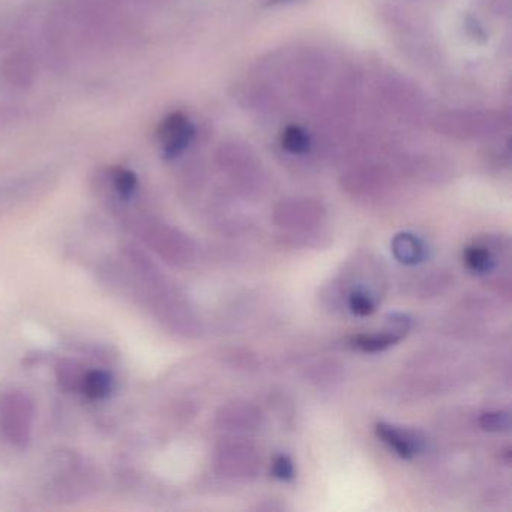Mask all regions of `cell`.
<instances>
[{
	"mask_svg": "<svg viewBox=\"0 0 512 512\" xmlns=\"http://www.w3.org/2000/svg\"><path fill=\"white\" fill-rule=\"evenodd\" d=\"M509 116L499 110H449L434 116L433 130L440 136L461 142H479L502 136L509 128Z\"/></svg>",
	"mask_w": 512,
	"mask_h": 512,
	"instance_id": "obj_1",
	"label": "cell"
},
{
	"mask_svg": "<svg viewBox=\"0 0 512 512\" xmlns=\"http://www.w3.org/2000/svg\"><path fill=\"white\" fill-rule=\"evenodd\" d=\"M379 106L403 124L419 125L430 115V100L418 85L397 74L383 76L376 83Z\"/></svg>",
	"mask_w": 512,
	"mask_h": 512,
	"instance_id": "obj_2",
	"label": "cell"
},
{
	"mask_svg": "<svg viewBox=\"0 0 512 512\" xmlns=\"http://www.w3.org/2000/svg\"><path fill=\"white\" fill-rule=\"evenodd\" d=\"M34 404L19 391L0 395V433L16 446L28 445L31 439Z\"/></svg>",
	"mask_w": 512,
	"mask_h": 512,
	"instance_id": "obj_3",
	"label": "cell"
},
{
	"mask_svg": "<svg viewBox=\"0 0 512 512\" xmlns=\"http://www.w3.org/2000/svg\"><path fill=\"white\" fill-rule=\"evenodd\" d=\"M218 167L239 187L254 188L262 184L263 172L256 154L245 143L230 140L217 151Z\"/></svg>",
	"mask_w": 512,
	"mask_h": 512,
	"instance_id": "obj_4",
	"label": "cell"
},
{
	"mask_svg": "<svg viewBox=\"0 0 512 512\" xmlns=\"http://www.w3.org/2000/svg\"><path fill=\"white\" fill-rule=\"evenodd\" d=\"M343 190L358 199H374L383 196L394 185V176L379 164H359L344 173L341 178Z\"/></svg>",
	"mask_w": 512,
	"mask_h": 512,
	"instance_id": "obj_5",
	"label": "cell"
},
{
	"mask_svg": "<svg viewBox=\"0 0 512 512\" xmlns=\"http://www.w3.org/2000/svg\"><path fill=\"white\" fill-rule=\"evenodd\" d=\"M278 226L292 230H308L322 223L325 208L313 199H287L275 208Z\"/></svg>",
	"mask_w": 512,
	"mask_h": 512,
	"instance_id": "obj_6",
	"label": "cell"
},
{
	"mask_svg": "<svg viewBox=\"0 0 512 512\" xmlns=\"http://www.w3.org/2000/svg\"><path fill=\"white\" fill-rule=\"evenodd\" d=\"M194 137L196 128L184 113H172L158 128V140L169 158L181 155L193 143Z\"/></svg>",
	"mask_w": 512,
	"mask_h": 512,
	"instance_id": "obj_7",
	"label": "cell"
},
{
	"mask_svg": "<svg viewBox=\"0 0 512 512\" xmlns=\"http://www.w3.org/2000/svg\"><path fill=\"white\" fill-rule=\"evenodd\" d=\"M217 467L233 478H250L259 469V457L251 446L226 443L217 451Z\"/></svg>",
	"mask_w": 512,
	"mask_h": 512,
	"instance_id": "obj_8",
	"label": "cell"
},
{
	"mask_svg": "<svg viewBox=\"0 0 512 512\" xmlns=\"http://www.w3.org/2000/svg\"><path fill=\"white\" fill-rule=\"evenodd\" d=\"M376 434L398 457L409 460L418 452L419 440L409 431L400 430V428L394 427V425L380 422V424L376 425Z\"/></svg>",
	"mask_w": 512,
	"mask_h": 512,
	"instance_id": "obj_9",
	"label": "cell"
},
{
	"mask_svg": "<svg viewBox=\"0 0 512 512\" xmlns=\"http://www.w3.org/2000/svg\"><path fill=\"white\" fill-rule=\"evenodd\" d=\"M391 247L395 259L404 265H416L425 259V245L412 233H398Z\"/></svg>",
	"mask_w": 512,
	"mask_h": 512,
	"instance_id": "obj_10",
	"label": "cell"
},
{
	"mask_svg": "<svg viewBox=\"0 0 512 512\" xmlns=\"http://www.w3.org/2000/svg\"><path fill=\"white\" fill-rule=\"evenodd\" d=\"M259 412L248 406L227 407L220 415L221 422L229 430H253L259 421Z\"/></svg>",
	"mask_w": 512,
	"mask_h": 512,
	"instance_id": "obj_11",
	"label": "cell"
},
{
	"mask_svg": "<svg viewBox=\"0 0 512 512\" xmlns=\"http://www.w3.org/2000/svg\"><path fill=\"white\" fill-rule=\"evenodd\" d=\"M280 142L284 151L292 155L308 154L311 146H313V139H311L310 134L299 125H287L283 134H281Z\"/></svg>",
	"mask_w": 512,
	"mask_h": 512,
	"instance_id": "obj_12",
	"label": "cell"
},
{
	"mask_svg": "<svg viewBox=\"0 0 512 512\" xmlns=\"http://www.w3.org/2000/svg\"><path fill=\"white\" fill-rule=\"evenodd\" d=\"M112 388V376L106 373V371L94 370L85 374L80 391L88 395L92 400H101V398H106L112 392Z\"/></svg>",
	"mask_w": 512,
	"mask_h": 512,
	"instance_id": "obj_13",
	"label": "cell"
},
{
	"mask_svg": "<svg viewBox=\"0 0 512 512\" xmlns=\"http://www.w3.org/2000/svg\"><path fill=\"white\" fill-rule=\"evenodd\" d=\"M86 371L74 361H64L56 368L59 385L65 391H80Z\"/></svg>",
	"mask_w": 512,
	"mask_h": 512,
	"instance_id": "obj_14",
	"label": "cell"
},
{
	"mask_svg": "<svg viewBox=\"0 0 512 512\" xmlns=\"http://www.w3.org/2000/svg\"><path fill=\"white\" fill-rule=\"evenodd\" d=\"M400 340V335L394 334V332L386 329L382 334L359 335V337L353 340V344H355L358 349L364 350V352L374 353L382 352V350L394 346V344L398 343Z\"/></svg>",
	"mask_w": 512,
	"mask_h": 512,
	"instance_id": "obj_15",
	"label": "cell"
},
{
	"mask_svg": "<svg viewBox=\"0 0 512 512\" xmlns=\"http://www.w3.org/2000/svg\"><path fill=\"white\" fill-rule=\"evenodd\" d=\"M464 263L475 274H487L494 268V259L487 247L473 245L464 251Z\"/></svg>",
	"mask_w": 512,
	"mask_h": 512,
	"instance_id": "obj_16",
	"label": "cell"
},
{
	"mask_svg": "<svg viewBox=\"0 0 512 512\" xmlns=\"http://www.w3.org/2000/svg\"><path fill=\"white\" fill-rule=\"evenodd\" d=\"M113 187L116 193L124 199H130L137 190V176L128 169H116L112 175Z\"/></svg>",
	"mask_w": 512,
	"mask_h": 512,
	"instance_id": "obj_17",
	"label": "cell"
},
{
	"mask_svg": "<svg viewBox=\"0 0 512 512\" xmlns=\"http://www.w3.org/2000/svg\"><path fill=\"white\" fill-rule=\"evenodd\" d=\"M34 74L32 71V61L26 55H17L11 58L7 65V76L10 77L11 82L20 83L26 82L28 77Z\"/></svg>",
	"mask_w": 512,
	"mask_h": 512,
	"instance_id": "obj_18",
	"label": "cell"
},
{
	"mask_svg": "<svg viewBox=\"0 0 512 512\" xmlns=\"http://www.w3.org/2000/svg\"><path fill=\"white\" fill-rule=\"evenodd\" d=\"M479 424L490 433H505L511 428V416L506 412H488L481 415Z\"/></svg>",
	"mask_w": 512,
	"mask_h": 512,
	"instance_id": "obj_19",
	"label": "cell"
},
{
	"mask_svg": "<svg viewBox=\"0 0 512 512\" xmlns=\"http://www.w3.org/2000/svg\"><path fill=\"white\" fill-rule=\"evenodd\" d=\"M349 307L358 316H370L376 310L373 298L364 290H355L349 298Z\"/></svg>",
	"mask_w": 512,
	"mask_h": 512,
	"instance_id": "obj_20",
	"label": "cell"
},
{
	"mask_svg": "<svg viewBox=\"0 0 512 512\" xmlns=\"http://www.w3.org/2000/svg\"><path fill=\"white\" fill-rule=\"evenodd\" d=\"M272 473L280 481H292L295 476V466L287 455H278L272 463Z\"/></svg>",
	"mask_w": 512,
	"mask_h": 512,
	"instance_id": "obj_21",
	"label": "cell"
},
{
	"mask_svg": "<svg viewBox=\"0 0 512 512\" xmlns=\"http://www.w3.org/2000/svg\"><path fill=\"white\" fill-rule=\"evenodd\" d=\"M290 2H295V0H271L272 5L290 4Z\"/></svg>",
	"mask_w": 512,
	"mask_h": 512,
	"instance_id": "obj_22",
	"label": "cell"
}]
</instances>
